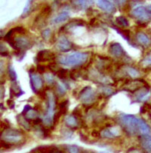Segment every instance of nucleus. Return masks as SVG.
I'll list each match as a JSON object with an SVG mask.
<instances>
[{
  "mask_svg": "<svg viewBox=\"0 0 151 153\" xmlns=\"http://www.w3.org/2000/svg\"><path fill=\"white\" fill-rule=\"evenodd\" d=\"M119 121L122 128L128 134L134 136L141 132V125L143 120L133 115H120Z\"/></svg>",
  "mask_w": 151,
  "mask_h": 153,
  "instance_id": "obj_1",
  "label": "nucleus"
},
{
  "mask_svg": "<svg viewBox=\"0 0 151 153\" xmlns=\"http://www.w3.org/2000/svg\"><path fill=\"white\" fill-rule=\"evenodd\" d=\"M88 59V54L85 52H75L69 55L61 56L58 62L66 66H79L85 63Z\"/></svg>",
  "mask_w": 151,
  "mask_h": 153,
  "instance_id": "obj_2",
  "label": "nucleus"
},
{
  "mask_svg": "<svg viewBox=\"0 0 151 153\" xmlns=\"http://www.w3.org/2000/svg\"><path fill=\"white\" fill-rule=\"evenodd\" d=\"M24 139V134L21 131L12 128L4 129L0 133V140L10 145L18 143Z\"/></svg>",
  "mask_w": 151,
  "mask_h": 153,
  "instance_id": "obj_3",
  "label": "nucleus"
},
{
  "mask_svg": "<svg viewBox=\"0 0 151 153\" xmlns=\"http://www.w3.org/2000/svg\"><path fill=\"white\" fill-rule=\"evenodd\" d=\"M47 99H48V106L47 112L46 115H44L43 122L47 126H50L53 123L54 118V111L55 109V105H56V100H55V97L52 92H47Z\"/></svg>",
  "mask_w": 151,
  "mask_h": 153,
  "instance_id": "obj_4",
  "label": "nucleus"
},
{
  "mask_svg": "<svg viewBox=\"0 0 151 153\" xmlns=\"http://www.w3.org/2000/svg\"><path fill=\"white\" fill-rule=\"evenodd\" d=\"M8 42L13 48L19 51L27 50V49L30 48L31 46V42H30V39L25 36L14 37L8 41Z\"/></svg>",
  "mask_w": 151,
  "mask_h": 153,
  "instance_id": "obj_5",
  "label": "nucleus"
},
{
  "mask_svg": "<svg viewBox=\"0 0 151 153\" xmlns=\"http://www.w3.org/2000/svg\"><path fill=\"white\" fill-rule=\"evenodd\" d=\"M79 100L82 102V104L90 106L94 102L96 99V94L93 90L92 88L85 87L79 92Z\"/></svg>",
  "mask_w": 151,
  "mask_h": 153,
  "instance_id": "obj_6",
  "label": "nucleus"
},
{
  "mask_svg": "<svg viewBox=\"0 0 151 153\" xmlns=\"http://www.w3.org/2000/svg\"><path fill=\"white\" fill-rule=\"evenodd\" d=\"M150 13L151 12H150L145 7L143 6L138 7V8H135V9L132 11V14H133V16H134L135 18H137V19H138L139 21H141V22L148 21V20L150 19Z\"/></svg>",
  "mask_w": 151,
  "mask_h": 153,
  "instance_id": "obj_7",
  "label": "nucleus"
},
{
  "mask_svg": "<svg viewBox=\"0 0 151 153\" xmlns=\"http://www.w3.org/2000/svg\"><path fill=\"white\" fill-rule=\"evenodd\" d=\"M30 85L31 88L34 92H36L38 90H40L43 87V82L41 76L40 75L36 74L34 73H30Z\"/></svg>",
  "mask_w": 151,
  "mask_h": 153,
  "instance_id": "obj_8",
  "label": "nucleus"
},
{
  "mask_svg": "<svg viewBox=\"0 0 151 153\" xmlns=\"http://www.w3.org/2000/svg\"><path fill=\"white\" fill-rule=\"evenodd\" d=\"M36 60L38 62L52 61L55 60V54L49 50L40 51L36 55Z\"/></svg>",
  "mask_w": 151,
  "mask_h": 153,
  "instance_id": "obj_9",
  "label": "nucleus"
},
{
  "mask_svg": "<svg viewBox=\"0 0 151 153\" xmlns=\"http://www.w3.org/2000/svg\"><path fill=\"white\" fill-rule=\"evenodd\" d=\"M57 46L59 50L62 52H68L72 49V44L68 40L67 37L61 36L58 40V43H57Z\"/></svg>",
  "mask_w": 151,
  "mask_h": 153,
  "instance_id": "obj_10",
  "label": "nucleus"
},
{
  "mask_svg": "<svg viewBox=\"0 0 151 153\" xmlns=\"http://www.w3.org/2000/svg\"><path fill=\"white\" fill-rule=\"evenodd\" d=\"M139 141L142 149L147 153H151V136L150 134H141Z\"/></svg>",
  "mask_w": 151,
  "mask_h": 153,
  "instance_id": "obj_11",
  "label": "nucleus"
},
{
  "mask_svg": "<svg viewBox=\"0 0 151 153\" xmlns=\"http://www.w3.org/2000/svg\"><path fill=\"white\" fill-rule=\"evenodd\" d=\"M97 5L101 10L105 12L114 13L116 11L115 5H113V2L107 1V0H98L97 2Z\"/></svg>",
  "mask_w": 151,
  "mask_h": 153,
  "instance_id": "obj_12",
  "label": "nucleus"
},
{
  "mask_svg": "<svg viewBox=\"0 0 151 153\" xmlns=\"http://www.w3.org/2000/svg\"><path fill=\"white\" fill-rule=\"evenodd\" d=\"M109 51H110L111 55L116 57H122L123 55V53H124L123 46L118 42H114L110 45Z\"/></svg>",
  "mask_w": 151,
  "mask_h": 153,
  "instance_id": "obj_13",
  "label": "nucleus"
},
{
  "mask_svg": "<svg viewBox=\"0 0 151 153\" xmlns=\"http://www.w3.org/2000/svg\"><path fill=\"white\" fill-rule=\"evenodd\" d=\"M101 137L103 138H108V139H113L115 137L118 136V131L115 130L113 128H105L103 129L100 132Z\"/></svg>",
  "mask_w": 151,
  "mask_h": 153,
  "instance_id": "obj_14",
  "label": "nucleus"
},
{
  "mask_svg": "<svg viewBox=\"0 0 151 153\" xmlns=\"http://www.w3.org/2000/svg\"><path fill=\"white\" fill-rule=\"evenodd\" d=\"M149 93V88H147L146 87H141V88H139L138 90L135 92L134 96L137 101H142L145 98L147 97Z\"/></svg>",
  "mask_w": 151,
  "mask_h": 153,
  "instance_id": "obj_15",
  "label": "nucleus"
},
{
  "mask_svg": "<svg viewBox=\"0 0 151 153\" xmlns=\"http://www.w3.org/2000/svg\"><path fill=\"white\" fill-rule=\"evenodd\" d=\"M33 152L35 153H57L58 152V148L55 146H43L38 147Z\"/></svg>",
  "mask_w": 151,
  "mask_h": 153,
  "instance_id": "obj_16",
  "label": "nucleus"
},
{
  "mask_svg": "<svg viewBox=\"0 0 151 153\" xmlns=\"http://www.w3.org/2000/svg\"><path fill=\"white\" fill-rule=\"evenodd\" d=\"M136 39L138 42L144 46H148L150 44V39L147 34L143 32H138L136 34Z\"/></svg>",
  "mask_w": 151,
  "mask_h": 153,
  "instance_id": "obj_17",
  "label": "nucleus"
},
{
  "mask_svg": "<svg viewBox=\"0 0 151 153\" xmlns=\"http://www.w3.org/2000/svg\"><path fill=\"white\" fill-rule=\"evenodd\" d=\"M65 123L69 128H77L79 123L77 118L73 115H70L65 118Z\"/></svg>",
  "mask_w": 151,
  "mask_h": 153,
  "instance_id": "obj_18",
  "label": "nucleus"
},
{
  "mask_svg": "<svg viewBox=\"0 0 151 153\" xmlns=\"http://www.w3.org/2000/svg\"><path fill=\"white\" fill-rule=\"evenodd\" d=\"M70 18V14L69 13L67 12V11H63V12L60 13L59 14L55 17V18L53 19L52 22L55 24H61V23H63L64 21H66L67 20L69 19Z\"/></svg>",
  "mask_w": 151,
  "mask_h": 153,
  "instance_id": "obj_19",
  "label": "nucleus"
},
{
  "mask_svg": "<svg viewBox=\"0 0 151 153\" xmlns=\"http://www.w3.org/2000/svg\"><path fill=\"white\" fill-rule=\"evenodd\" d=\"M17 122H18L19 125H21V127L24 128V129L27 130V131H30L31 127H30V124L28 120H27L25 118V117L23 115H19L17 117Z\"/></svg>",
  "mask_w": 151,
  "mask_h": 153,
  "instance_id": "obj_20",
  "label": "nucleus"
},
{
  "mask_svg": "<svg viewBox=\"0 0 151 153\" xmlns=\"http://www.w3.org/2000/svg\"><path fill=\"white\" fill-rule=\"evenodd\" d=\"M37 116H38V112L37 110L35 109H30V110H29L28 112H27V113H25V115H24L25 118L28 121L35 120V119L37 118Z\"/></svg>",
  "mask_w": 151,
  "mask_h": 153,
  "instance_id": "obj_21",
  "label": "nucleus"
},
{
  "mask_svg": "<svg viewBox=\"0 0 151 153\" xmlns=\"http://www.w3.org/2000/svg\"><path fill=\"white\" fill-rule=\"evenodd\" d=\"M116 31L118 32L120 35L125 39L129 41L130 40V31L129 30H123V29H120L118 27H113Z\"/></svg>",
  "mask_w": 151,
  "mask_h": 153,
  "instance_id": "obj_22",
  "label": "nucleus"
},
{
  "mask_svg": "<svg viewBox=\"0 0 151 153\" xmlns=\"http://www.w3.org/2000/svg\"><path fill=\"white\" fill-rule=\"evenodd\" d=\"M116 22L117 24L120 26V27H129V23L127 21L126 18L123 17V16H120V17H117L116 18Z\"/></svg>",
  "mask_w": 151,
  "mask_h": 153,
  "instance_id": "obj_23",
  "label": "nucleus"
},
{
  "mask_svg": "<svg viewBox=\"0 0 151 153\" xmlns=\"http://www.w3.org/2000/svg\"><path fill=\"white\" fill-rule=\"evenodd\" d=\"M100 91H101V94H103V96H105V97H110L112 96V95L114 94V91L112 88H110L107 87V86H101L100 87Z\"/></svg>",
  "mask_w": 151,
  "mask_h": 153,
  "instance_id": "obj_24",
  "label": "nucleus"
},
{
  "mask_svg": "<svg viewBox=\"0 0 151 153\" xmlns=\"http://www.w3.org/2000/svg\"><path fill=\"white\" fill-rule=\"evenodd\" d=\"M68 76H69V71L66 69H60L57 72V76L61 80L67 79Z\"/></svg>",
  "mask_w": 151,
  "mask_h": 153,
  "instance_id": "obj_25",
  "label": "nucleus"
},
{
  "mask_svg": "<svg viewBox=\"0 0 151 153\" xmlns=\"http://www.w3.org/2000/svg\"><path fill=\"white\" fill-rule=\"evenodd\" d=\"M126 71H127V73L129 74V76L132 78H137L140 75L139 72L136 70L135 68L131 67V66H129V67L126 68Z\"/></svg>",
  "mask_w": 151,
  "mask_h": 153,
  "instance_id": "obj_26",
  "label": "nucleus"
},
{
  "mask_svg": "<svg viewBox=\"0 0 151 153\" xmlns=\"http://www.w3.org/2000/svg\"><path fill=\"white\" fill-rule=\"evenodd\" d=\"M67 88L65 85V84L61 83V82H58L57 85V91L60 95H64L67 92Z\"/></svg>",
  "mask_w": 151,
  "mask_h": 153,
  "instance_id": "obj_27",
  "label": "nucleus"
},
{
  "mask_svg": "<svg viewBox=\"0 0 151 153\" xmlns=\"http://www.w3.org/2000/svg\"><path fill=\"white\" fill-rule=\"evenodd\" d=\"M11 92H13V93H14V94L15 95L16 97L21 96V94H24V92L21 91V89L20 88V87L17 85V84H14V85L11 86Z\"/></svg>",
  "mask_w": 151,
  "mask_h": 153,
  "instance_id": "obj_28",
  "label": "nucleus"
},
{
  "mask_svg": "<svg viewBox=\"0 0 151 153\" xmlns=\"http://www.w3.org/2000/svg\"><path fill=\"white\" fill-rule=\"evenodd\" d=\"M32 5V2L31 1H27V3H26L25 8H24V11H23L22 14V18H25L27 16H28V14H30V8H31Z\"/></svg>",
  "mask_w": 151,
  "mask_h": 153,
  "instance_id": "obj_29",
  "label": "nucleus"
},
{
  "mask_svg": "<svg viewBox=\"0 0 151 153\" xmlns=\"http://www.w3.org/2000/svg\"><path fill=\"white\" fill-rule=\"evenodd\" d=\"M8 75H9V77L10 79H11L12 81H16V79H17V74H16L15 71H14V68L12 67V66H8Z\"/></svg>",
  "mask_w": 151,
  "mask_h": 153,
  "instance_id": "obj_30",
  "label": "nucleus"
},
{
  "mask_svg": "<svg viewBox=\"0 0 151 153\" xmlns=\"http://www.w3.org/2000/svg\"><path fill=\"white\" fill-rule=\"evenodd\" d=\"M51 12H52V8L49 5H47V6L44 7L43 8V10L41 11V13L40 14L44 17V18H46L48 16H49L51 14Z\"/></svg>",
  "mask_w": 151,
  "mask_h": 153,
  "instance_id": "obj_31",
  "label": "nucleus"
},
{
  "mask_svg": "<svg viewBox=\"0 0 151 153\" xmlns=\"http://www.w3.org/2000/svg\"><path fill=\"white\" fill-rule=\"evenodd\" d=\"M0 55L6 57L8 55V51L7 49L6 46L2 43H0Z\"/></svg>",
  "mask_w": 151,
  "mask_h": 153,
  "instance_id": "obj_32",
  "label": "nucleus"
},
{
  "mask_svg": "<svg viewBox=\"0 0 151 153\" xmlns=\"http://www.w3.org/2000/svg\"><path fill=\"white\" fill-rule=\"evenodd\" d=\"M69 153H80L79 148L76 145H70L67 147Z\"/></svg>",
  "mask_w": 151,
  "mask_h": 153,
  "instance_id": "obj_33",
  "label": "nucleus"
},
{
  "mask_svg": "<svg viewBox=\"0 0 151 153\" xmlns=\"http://www.w3.org/2000/svg\"><path fill=\"white\" fill-rule=\"evenodd\" d=\"M44 78L46 82L48 84H49V85H52L55 82V79H54L53 76L52 74H50V73H46L44 75Z\"/></svg>",
  "mask_w": 151,
  "mask_h": 153,
  "instance_id": "obj_34",
  "label": "nucleus"
},
{
  "mask_svg": "<svg viewBox=\"0 0 151 153\" xmlns=\"http://www.w3.org/2000/svg\"><path fill=\"white\" fill-rule=\"evenodd\" d=\"M79 76H80V71L78 70H73L70 73V77L73 80H76Z\"/></svg>",
  "mask_w": 151,
  "mask_h": 153,
  "instance_id": "obj_35",
  "label": "nucleus"
},
{
  "mask_svg": "<svg viewBox=\"0 0 151 153\" xmlns=\"http://www.w3.org/2000/svg\"><path fill=\"white\" fill-rule=\"evenodd\" d=\"M48 66H49V69L51 70V71L55 72V73H57V72L60 70V69L58 68V64L55 63H50L49 65H48Z\"/></svg>",
  "mask_w": 151,
  "mask_h": 153,
  "instance_id": "obj_36",
  "label": "nucleus"
},
{
  "mask_svg": "<svg viewBox=\"0 0 151 153\" xmlns=\"http://www.w3.org/2000/svg\"><path fill=\"white\" fill-rule=\"evenodd\" d=\"M151 109V105L147 103H145L141 108V113H145L147 111H150Z\"/></svg>",
  "mask_w": 151,
  "mask_h": 153,
  "instance_id": "obj_37",
  "label": "nucleus"
},
{
  "mask_svg": "<svg viewBox=\"0 0 151 153\" xmlns=\"http://www.w3.org/2000/svg\"><path fill=\"white\" fill-rule=\"evenodd\" d=\"M62 115H63V114H62V112H61L60 110L57 112L56 114H55V115H54V118H53V125H55V124H57L58 122L59 119H60V118L61 117Z\"/></svg>",
  "mask_w": 151,
  "mask_h": 153,
  "instance_id": "obj_38",
  "label": "nucleus"
},
{
  "mask_svg": "<svg viewBox=\"0 0 151 153\" xmlns=\"http://www.w3.org/2000/svg\"><path fill=\"white\" fill-rule=\"evenodd\" d=\"M50 35H51L50 29H46V30H44L43 32H42V36H43V38L45 39H47L48 38H49Z\"/></svg>",
  "mask_w": 151,
  "mask_h": 153,
  "instance_id": "obj_39",
  "label": "nucleus"
},
{
  "mask_svg": "<svg viewBox=\"0 0 151 153\" xmlns=\"http://www.w3.org/2000/svg\"><path fill=\"white\" fill-rule=\"evenodd\" d=\"M73 3L74 5H76L77 6L82 7V8H84L85 6V5L87 4L86 1H75V2H73Z\"/></svg>",
  "mask_w": 151,
  "mask_h": 153,
  "instance_id": "obj_40",
  "label": "nucleus"
},
{
  "mask_svg": "<svg viewBox=\"0 0 151 153\" xmlns=\"http://www.w3.org/2000/svg\"><path fill=\"white\" fill-rule=\"evenodd\" d=\"M68 103H69V101H68L67 100H66L61 102V104H60V106H59V108H60V109H64V108L68 107Z\"/></svg>",
  "mask_w": 151,
  "mask_h": 153,
  "instance_id": "obj_41",
  "label": "nucleus"
},
{
  "mask_svg": "<svg viewBox=\"0 0 151 153\" xmlns=\"http://www.w3.org/2000/svg\"><path fill=\"white\" fill-rule=\"evenodd\" d=\"M45 70H46V68L43 65H38L37 66V71L40 73H44Z\"/></svg>",
  "mask_w": 151,
  "mask_h": 153,
  "instance_id": "obj_42",
  "label": "nucleus"
},
{
  "mask_svg": "<svg viewBox=\"0 0 151 153\" xmlns=\"http://www.w3.org/2000/svg\"><path fill=\"white\" fill-rule=\"evenodd\" d=\"M142 63L145 65H150L151 66V57H147L142 61Z\"/></svg>",
  "mask_w": 151,
  "mask_h": 153,
  "instance_id": "obj_43",
  "label": "nucleus"
},
{
  "mask_svg": "<svg viewBox=\"0 0 151 153\" xmlns=\"http://www.w3.org/2000/svg\"><path fill=\"white\" fill-rule=\"evenodd\" d=\"M7 103H8V106H9L11 109H13V108L14 107V102L12 100H8L7 101Z\"/></svg>",
  "mask_w": 151,
  "mask_h": 153,
  "instance_id": "obj_44",
  "label": "nucleus"
},
{
  "mask_svg": "<svg viewBox=\"0 0 151 153\" xmlns=\"http://www.w3.org/2000/svg\"><path fill=\"white\" fill-rule=\"evenodd\" d=\"M91 135L94 137H101V134H100V132H98V131H92L91 132Z\"/></svg>",
  "mask_w": 151,
  "mask_h": 153,
  "instance_id": "obj_45",
  "label": "nucleus"
},
{
  "mask_svg": "<svg viewBox=\"0 0 151 153\" xmlns=\"http://www.w3.org/2000/svg\"><path fill=\"white\" fill-rule=\"evenodd\" d=\"M32 122H33V125H40V124H41L42 122H43V120L42 119H40V118H36V119H35V120L32 121Z\"/></svg>",
  "mask_w": 151,
  "mask_h": 153,
  "instance_id": "obj_46",
  "label": "nucleus"
},
{
  "mask_svg": "<svg viewBox=\"0 0 151 153\" xmlns=\"http://www.w3.org/2000/svg\"><path fill=\"white\" fill-rule=\"evenodd\" d=\"M4 72V64L3 62L0 61V76Z\"/></svg>",
  "mask_w": 151,
  "mask_h": 153,
  "instance_id": "obj_47",
  "label": "nucleus"
},
{
  "mask_svg": "<svg viewBox=\"0 0 151 153\" xmlns=\"http://www.w3.org/2000/svg\"><path fill=\"white\" fill-rule=\"evenodd\" d=\"M32 108L30 107V106H28V105H27V106H25V107H24V111H23V113H27V112H28L29 110H30V109H31Z\"/></svg>",
  "mask_w": 151,
  "mask_h": 153,
  "instance_id": "obj_48",
  "label": "nucleus"
},
{
  "mask_svg": "<svg viewBox=\"0 0 151 153\" xmlns=\"http://www.w3.org/2000/svg\"><path fill=\"white\" fill-rule=\"evenodd\" d=\"M3 90H4L3 88L0 86V98L2 97V95H3V93H4V91Z\"/></svg>",
  "mask_w": 151,
  "mask_h": 153,
  "instance_id": "obj_49",
  "label": "nucleus"
},
{
  "mask_svg": "<svg viewBox=\"0 0 151 153\" xmlns=\"http://www.w3.org/2000/svg\"><path fill=\"white\" fill-rule=\"evenodd\" d=\"M4 36V31L3 30H0V39H2Z\"/></svg>",
  "mask_w": 151,
  "mask_h": 153,
  "instance_id": "obj_50",
  "label": "nucleus"
},
{
  "mask_svg": "<svg viewBox=\"0 0 151 153\" xmlns=\"http://www.w3.org/2000/svg\"><path fill=\"white\" fill-rule=\"evenodd\" d=\"M129 153H141L140 152H138V150H134V151H130Z\"/></svg>",
  "mask_w": 151,
  "mask_h": 153,
  "instance_id": "obj_51",
  "label": "nucleus"
},
{
  "mask_svg": "<svg viewBox=\"0 0 151 153\" xmlns=\"http://www.w3.org/2000/svg\"><path fill=\"white\" fill-rule=\"evenodd\" d=\"M149 10H150V12H151V5L149 6Z\"/></svg>",
  "mask_w": 151,
  "mask_h": 153,
  "instance_id": "obj_52",
  "label": "nucleus"
},
{
  "mask_svg": "<svg viewBox=\"0 0 151 153\" xmlns=\"http://www.w3.org/2000/svg\"><path fill=\"white\" fill-rule=\"evenodd\" d=\"M150 115H151V109H150Z\"/></svg>",
  "mask_w": 151,
  "mask_h": 153,
  "instance_id": "obj_53",
  "label": "nucleus"
},
{
  "mask_svg": "<svg viewBox=\"0 0 151 153\" xmlns=\"http://www.w3.org/2000/svg\"><path fill=\"white\" fill-rule=\"evenodd\" d=\"M57 153H61V152H57Z\"/></svg>",
  "mask_w": 151,
  "mask_h": 153,
  "instance_id": "obj_54",
  "label": "nucleus"
},
{
  "mask_svg": "<svg viewBox=\"0 0 151 153\" xmlns=\"http://www.w3.org/2000/svg\"><path fill=\"white\" fill-rule=\"evenodd\" d=\"M31 153H35V152H31Z\"/></svg>",
  "mask_w": 151,
  "mask_h": 153,
  "instance_id": "obj_55",
  "label": "nucleus"
},
{
  "mask_svg": "<svg viewBox=\"0 0 151 153\" xmlns=\"http://www.w3.org/2000/svg\"><path fill=\"white\" fill-rule=\"evenodd\" d=\"M85 153H88V152H85Z\"/></svg>",
  "mask_w": 151,
  "mask_h": 153,
  "instance_id": "obj_56",
  "label": "nucleus"
}]
</instances>
